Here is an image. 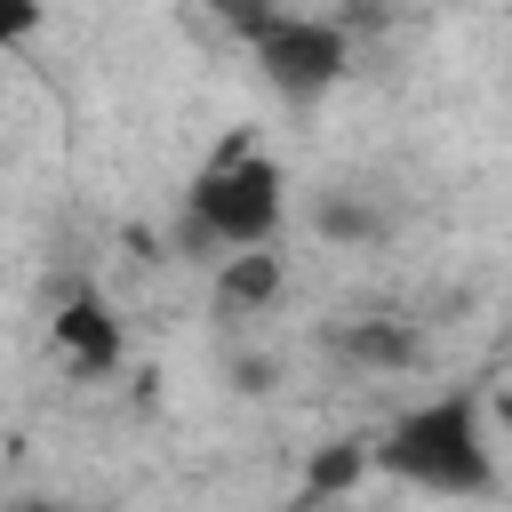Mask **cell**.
Segmentation results:
<instances>
[{
	"label": "cell",
	"mask_w": 512,
	"mask_h": 512,
	"mask_svg": "<svg viewBox=\"0 0 512 512\" xmlns=\"http://www.w3.org/2000/svg\"><path fill=\"white\" fill-rule=\"evenodd\" d=\"M288 208V176L256 152V144H224L200 176H192V208H184V240L200 248H264L280 232Z\"/></svg>",
	"instance_id": "2"
},
{
	"label": "cell",
	"mask_w": 512,
	"mask_h": 512,
	"mask_svg": "<svg viewBox=\"0 0 512 512\" xmlns=\"http://www.w3.org/2000/svg\"><path fill=\"white\" fill-rule=\"evenodd\" d=\"M320 232H336V240H368V232H384L368 208H352V200H328L320 208Z\"/></svg>",
	"instance_id": "8"
},
{
	"label": "cell",
	"mask_w": 512,
	"mask_h": 512,
	"mask_svg": "<svg viewBox=\"0 0 512 512\" xmlns=\"http://www.w3.org/2000/svg\"><path fill=\"white\" fill-rule=\"evenodd\" d=\"M272 296H280V256H272V240H264V248H232L224 272H216V304H224V312H264Z\"/></svg>",
	"instance_id": "5"
},
{
	"label": "cell",
	"mask_w": 512,
	"mask_h": 512,
	"mask_svg": "<svg viewBox=\"0 0 512 512\" xmlns=\"http://www.w3.org/2000/svg\"><path fill=\"white\" fill-rule=\"evenodd\" d=\"M224 16H232V24H240V32H256V24H264V16H272V0H224Z\"/></svg>",
	"instance_id": "10"
},
{
	"label": "cell",
	"mask_w": 512,
	"mask_h": 512,
	"mask_svg": "<svg viewBox=\"0 0 512 512\" xmlns=\"http://www.w3.org/2000/svg\"><path fill=\"white\" fill-rule=\"evenodd\" d=\"M56 352L80 368V376H104V368H120V320L104 312V296H88V288H72L64 304H56Z\"/></svg>",
	"instance_id": "4"
},
{
	"label": "cell",
	"mask_w": 512,
	"mask_h": 512,
	"mask_svg": "<svg viewBox=\"0 0 512 512\" xmlns=\"http://www.w3.org/2000/svg\"><path fill=\"white\" fill-rule=\"evenodd\" d=\"M344 352H352L360 368H416V360H424V336H416L408 320H352V328H344Z\"/></svg>",
	"instance_id": "6"
},
{
	"label": "cell",
	"mask_w": 512,
	"mask_h": 512,
	"mask_svg": "<svg viewBox=\"0 0 512 512\" xmlns=\"http://www.w3.org/2000/svg\"><path fill=\"white\" fill-rule=\"evenodd\" d=\"M360 472H368V448L360 440H336V448H320L304 464V496H344V488H360Z\"/></svg>",
	"instance_id": "7"
},
{
	"label": "cell",
	"mask_w": 512,
	"mask_h": 512,
	"mask_svg": "<svg viewBox=\"0 0 512 512\" xmlns=\"http://www.w3.org/2000/svg\"><path fill=\"white\" fill-rule=\"evenodd\" d=\"M256 64H264V80L288 96V104H312V96H328L336 80H344V64H352V40H344V24H320V16H264L256 32Z\"/></svg>",
	"instance_id": "3"
},
{
	"label": "cell",
	"mask_w": 512,
	"mask_h": 512,
	"mask_svg": "<svg viewBox=\"0 0 512 512\" xmlns=\"http://www.w3.org/2000/svg\"><path fill=\"white\" fill-rule=\"evenodd\" d=\"M368 456H384V472H400L432 496H496V456L480 440V400L472 392L408 408L384 432V448H368Z\"/></svg>",
	"instance_id": "1"
},
{
	"label": "cell",
	"mask_w": 512,
	"mask_h": 512,
	"mask_svg": "<svg viewBox=\"0 0 512 512\" xmlns=\"http://www.w3.org/2000/svg\"><path fill=\"white\" fill-rule=\"evenodd\" d=\"M32 32H40V0H0V48H16Z\"/></svg>",
	"instance_id": "9"
}]
</instances>
